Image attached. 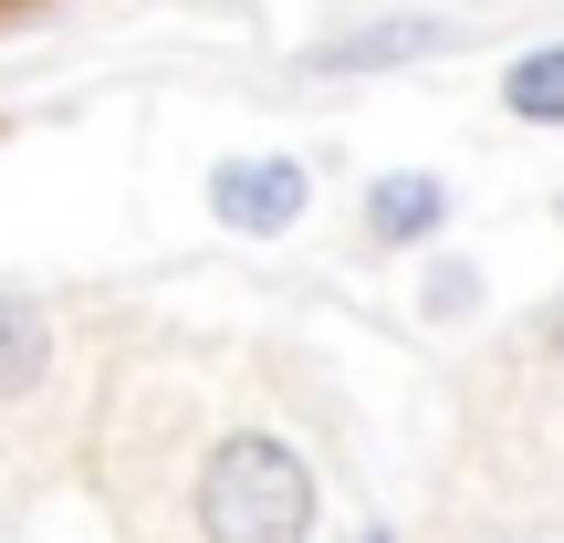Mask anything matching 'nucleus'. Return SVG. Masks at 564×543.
Instances as JSON below:
<instances>
[{
    "instance_id": "nucleus-1",
    "label": "nucleus",
    "mask_w": 564,
    "mask_h": 543,
    "mask_svg": "<svg viewBox=\"0 0 564 543\" xmlns=\"http://www.w3.org/2000/svg\"><path fill=\"white\" fill-rule=\"evenodd\" d=\"M199 533L209 543H314V470L282 439L241 428L199 470Z\"/></svg>"
},
{
    "instance_id": "nucleus-2",
    "label": "nucleus",
    "mask_w": 564,
    "mask_h": 543,
    "mask_svg": "<svg viewBox=\"0 0 564 543\" xmlns=\"http://www.w3.org/2000/svg\"><path fill=\"white\" fill-rule=\"evenodd\" d=\"M303 167L293 158H230L220 178H209V209H220L230 230H251V241H272V230H293L303 220Z\"/></svg>"
},
{
    "instance_id": "nucleus-3",
    "label": "nucleus",
    "mask_w": 564,
    "mask_h": 543,
    "mask_svg": "<svg viewBox=\"0 0 564 543\" xmlns=\"http://www.w3.org/2000/svg\"><path fill=\"white\" fill-rule=\"evenodd\" d=\"M440 21H366V32H335V42H314V74H377V63H419V53H440Z\"/></svg>"
},
{
    "instance_id": "nucleus-4",
    "label": "nucleus",
    "mask_w": 564,
    "mask_h": 543,
    "mask_svg": "<svg viewBox=\"0 0 564 543\" xmlns=\"http://www.w3.org/2000/svg\"><path fill=\"white\" fill-rule=\"evenodd\" d=\"M440 209H449V188L419 178V167H398V178L366 188V230H377V241H429V230H440Z\"/></svg>"
},
{
    "instance_id": "nucleus-5",
    "label": "nucleus",
    "mask_w": 564,
    "mask_h": 543,
    "mask_svg": "<svg viewBox=\"0 0 564 543\" xmlns=\"http://www.w3.org/2000/svg\"><path fill=\"white\" fill-rule=\"evenodd\" d=\"M42 366H53V324H42V303L0 293V398H32Z\"/></svg>"
},
{
    "instance_id": "nucleus-6",
    "label": "nucleus",
    "mask_w": 564,
    "mask_h": 543,
    "mask_svg": "<svg viewBox=\"0 0 564 543\" xmlns=\"http://www.w3.org/2000/svg\"><path fill=\"white\" fill-rule=\"evenodd\" d=\"M502 95H512V116H523V126H564V42H554V53H523Z\"/></svg>"
},
{
    "instance_id": "nucleus-7",
    "label": "nucleus",
    "mask_w": 564,
    "mask_h": 543,
    "mask_svg": "<svg viewBox=\"0 0 564 543\" xmlns=\"http://www.w3.org/2000/svg\"><path fill=\"white\" fill-rule=\"evenodd\" d=\"M0 11H42V0H0Z\"/></svg>"
},
{
    "instance_id": "nucleus-8",
    "label": "nucleus",
    "mask_w": 564,
    "mask_h": 543,
    "mask_svg": "<svg viewBox=\"0 0 564 543\" xmlns=\"http://www.w3.org/2000/svg\"><path fill=\"white\" fill-rule=\"evenodd\" d=\"M554 345H564V314H554Z\"/></svg>"
},
{
    "instance_id": "nucleus-9",
    "label": "nucleus",
    "mask_w": 564,
    "mask_h": 543,
    "mask_svg": "<svg viewBox=\"0 0 564 543\" xmlns=\"http://www.w3.org/2000/svg\"><path fill=\"white\" fill-rule=\"evenodd\" d=\"M366 543H387V533H366Z\"/></svg>"
}]
</instances>
